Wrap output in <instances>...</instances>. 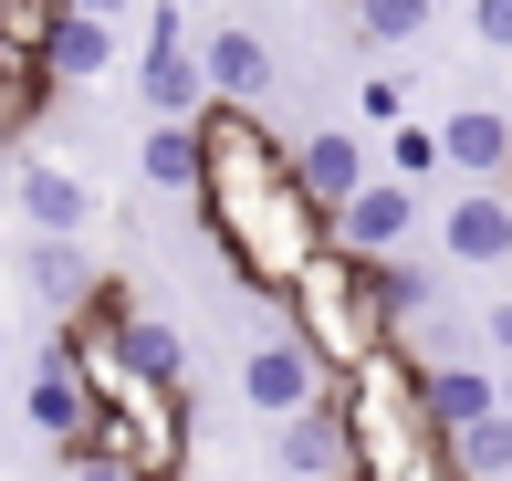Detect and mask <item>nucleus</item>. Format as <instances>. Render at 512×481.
I'll use <instances>...</instances> for the list:
<instances>
[{
    "mask_svg": "<svg viewBox=\"0 0 512 481\" xmlns=\"http://www.w3.org/2000/svg\"><path fill=\"white\" fill-rule=\"evenodd\" d=\"M189 126H199V189H189V210H199V231L220 241L230 283L272 304V293L324 251V210L304 199V178H293V136L262 126L251 105H199Z\"/></svg>",
    "mask_w": 512,
    "mask_h": 481,
    "instance_id": "1",
    "label": "nucleus"
},
{
    "mask_svg": "<svg viewBox=\"0 0 512 481\" xmlns=\"http://www.w3.org/2000/svg\"><path fill=\"white\" fill-rule=\"evenodd\" d=\"M335 408H345V481H439L450 471V440L418 408L408 346H377L356 377H335Z\"/></svg>",
    "mask_w": 512,
    "mask_h": 481,
    "instance_id": "2",
    "label": "nucleus"
},
{
    "mask_svg": "<svg viewBox=\"0 0 512 481\" xmlns=\"http://www.w3.org/2000/svg\"><path fill=\"white\" fill-rule=\"evenodd\" d=\"M272 314H283V335L324 366V377H356L377 346H398L387 314H377V262H356V251H335V241L272 293Z\"/></svg>",
    "mask_w": 512,
    "mask_h": 481,
    "instance_id": "3",
    "label": "nucleus"
},
{
    "mask_svg": "<svg viewBox=\"0 0 512 481\" xmlns=\"http://www.w3.org/2000/svg\"><path fill=\"white\" fill-rule=\"evenodd\" d=\"M324 387H335V377H324V366H314V356H304V346L283 335V314H272V335H262V346L241 356V408H251L262 429H272V419H293V408H314Z\"/></svg>",
    "mask_w": 512,
    "mask_h": 481,
    "instance_id": "4",
    "label": "nucleus"
},
{
    "mask_svg": "<svg viewBox=\"0 0 512 481\" xmlns=\"http://www.w3.org/2000/svg\"><path fill=\"white\" fill-rule=\"evenodd\" d=\"M136 95H147V116H199L209 105V84H199V42H189V21L157 0V21H147V53H136Z\"/></svg>",
    "mask_w": 512,
    "mask_h": 481,
    "instance_id": "5",
    "label": "nucleus"
},
{
    "mask_svg": "<svg viewBox=\"0 0 512 481\" xmlns=\"http://www.w3.org/2000/svg\"><path fill=\"white\" fill-rule=\"evenodd\" d=\"M21 408H32V429L63 450V461H84V440H95V387H84V366L63 346H42V366L21 377Z\"/></svg>",
    "mask_w": 512,
    "mask_h": 481,
    "instance_id": "6",
    "label": "nucleus"
},
{
    "mask_svg": "<svg viewBox=\"0 0 512 481\" xmlns=\"http://www.w3.org/2000/svg\"><path fill=\"white\" fill-rule=\"evenodd\" d=\"M199 84H209V105H251V116H262V105L283 95V63H272L262 32L220 21V32H199Z\"/></svg>",
    "mask_w": 512,
    "mask_h": 481,
    "instance_id": "7",
    "label": "nucleus"
},
{
    "mask_svg": "<svg viewBox=\"0 0 512 481\" xmlns=\"http://www.w3.org/2000/svg\"><path fill=\"white\" fill-rule=\"evenodd\" d=\"M408 231H418V189H408V178H366V189L345 199L335 220H324V241H335V251H356V262H387Z\"/></svg>",
    "mask_w": 512,
    "mask_h": 481,
    "instance_id": "8",
    "label": "nucleus"
},
{
    "mask_svg": "<svg viewBox=\"0 0 512 481\" xmlns=\"http://www.w3.org/2000/svg\"><path fill=\"white\" fill-rule=\"evenodd\" d=\"M439 251L460 272H512V189H460L439 210Z\"/></svg>",
    "mask_w": 512,
    "mask_h": 481,
    "instance_id": "9",
    "label": "nucleus"
},
{
    "mask_svg": "<svg viewBox=\"0 0 512 481\" xmlns=\"http://www.w3.org/2000/svg\"><path fill=\"white\" fill-rule=\"evenodd\" d=\"M11 210L32 220V241H84L95 189H84L74 168H53V157H21V168H11Z\"/></svg>",
    "mask_w": 512,
    "mask_h": 481,
    "instance_id": "10",
    "label": "nucleus"
},
{
    "mask_svg": "<svg viewBox=\"0 0 512 481\" xmlns=\"http://www.w3.org/2000/svg\"><path fill=\"white\" fill-rule=\"evenodd\" d=\"M272 471L283 481H345V408H335V387H324L314 408H293V419H272Z\"/></svg>",
    "mask_w": 512,
    "mask_h": 481,
    "instance_id": "11",
    "label": "nucleus"
},
{
    "mask_svg": "<svg viewBox=\"0 0 512 481\" xmlns=\"http://www.w3.org/2000/svg\"><path fill=\"white\" fill-rule=\"evenodd\" d=\"M293 178H304V199L335 220L345 199L366 189V147H356V126H304V136H293Z\"/></svg>",
    "mask_w": 512,
    "mask_h": 481,
    "instance_id": "12",
    "label": "nucleus"
},
{
    "mask_svg": "<svg viewBox=\"0 0 512 481\" xmlns=\"http://www.w3.org/2000/svg\"><path fill=\"white\" fill-rule=\"evenodd\" d=\"M439 168L471 178V189H502L512 178V116L502 105H460V116L439 126Z\"/></svg>",
    "mask_w": 512,
    "mask_h": 481,
    "instance_id": "13",
    "label": "nucleus"
},
{
    "mask_svg": "<svg viewBox=\"0 0 512 481\" xmlns=\"http://www.w3.org/2000/svg\"><path fill=\"white\" fill-rule=\"evenodd\" d=\"M42 74H53V95L105 84V74H115V21H74V11H53V32H42Z\"/></svg>",
    "mask_w": 512,
    "mask_h": 481,
    "instance_id": "14",
    "label": "nucleus"
},
{
    "mask_svg": "<svg viewBox=\"0 0 512 481\" xmlns=\"http://www.w3.org/2000/svg\"><path fill=\"white\" fill-rule=\"evenodd\" d=\"M418 408H429L439 440H450V429H471V419H492V408H502V377H492V366H471V356L418 366Z\"/></svg>",
    "mask_w": 512,
    "mask_h": 481,
    "instance_id": "15",
    "label": "nucleus"
},
{
    "mask_svg": "<svg viewBox=\"0 0 512 481\" xmlns=\"http://www.w3.org/2000/svg\"><path fill=\"white\" fill-rule=\"evenodd\" d=\"M115 366L147 377V387H189V346H178V325H168V314H147V304L115 325Z\"/></svg>",
    "mask_w": 512,
    "mask_h": 481,
    "instance_id": "16",
    "label": "nucleus"
},
{
    "mask_svg": "<svg viewBox=\"0 0 512 481\" xmlns=\"http://www.w3.org/2000/svg\"><path fill=\"white\" fill-rule=\"evenodd\" d=\"M136 178H147L157 199H189L199 189V126L189 116H147V136H136Z\"/></svg>",
    "mask_w": 512,
    "mask_h": 481,
    "instance_id": "17",
    "label": "nucleus"
},
{
    "mask_svg": "<svg viewBox=\"0 0 512 481\" xmlns=\"http://www.w3.org/2000/svg\"><path fill=\"white\" fill-rule=\"evenodd\" d=\"M21 283H32L53 314H74L84 293H95V251H84V241H32V251H21Z\"/></svg>",
    "mask_w": 512,
    "mask_h": 481,
    "instance_id": "18",
    "label": "nucleus"
},
{
    "mask_svg": "<svg viewBox=\"0 0 512 481\" xmlns=\"http://www.w3.org/2000/svg\"><path fill=\"white\" fill-rule=\"evenodd\" d=\"M429 21H439V0H345V42H356V53H398Z\"/></svg>",
    "mask_w": 512,
    "mask_h": 481,
    "instance_id": "19",
    "label": "nucleus"
},
{
    "mask_svg": "<svg viewBox=\"0 0 512 481\" xmlns=\"http://www.w3.org/2000/svg\"><path fill=\"white\" fill-rule=\"evenodd\" d=\"M450 471L460 481H512V419H502V408L471 419V429H450Z\"/></svg>",
    "mask_w": 512,
    "mask_h": 481,
    "instance_id": "20",
    "label": "nucleus"
},
{
    "mask_svg": "<svg viewBox=\"0 0 512 481\" xmlns=\"http://www.w3.org/2000/svg\"><path fill=\"white\" fill-rule=\"evenodd\" d=\"M429 304H439V283L408 262V251H387V262H377V314H387V335H398V325H418Z\"/></svg>",
    "mask_w": 512,
    "mask_h": 481,
    "instance_id": "21",
    "label": "nucleus"
},
{
    "mask_svg": "<svg viewBox=\"0 0 512 481\" xmlns=\"http://www.w3.org/2000/svg\"><path fill=\"white\" fill-rule=\"evenodd\" d=\"M387 178H408V189L439 178V126H398V136H387Z\"/></svg>",
    "mask_w": 512,
    "mask_h": 481,
    "instance_id": "22",
    "label": "nucleus"
},
{
    "mask_svg": "<svg viewBox=\"0 0 512 481\" xmlns=\"http://www.w3.org/2000/svg\"><path fill=\"white\" fill-rule=\"evenodd\" d=\"M356 116H366V126H398V116H408V84H398V74H366V84H356Z\"/></svg>",
    "mask_w": 512,
    "mask_h": 481,
    "instance_id": "23",
    "label": "nucleus"
},
{
    "mask_svg": "<svg viewBox=\"0 0 512 481\" xmlns=\"http://www.w3.org/2000/svg\"><path fill=\"white\" fill-rule=\"evenodd\" d=\"M471 32L492 42V53H512V0H471Z\"/></svg>",
    "mask_w": 512,
    "mask_h": 481,
    "instance_id": "24",
    "label": "nucleus"
},
{
    "mask_svg": "<svg viewBox=\"0 0 512 481\" xmlns=\"http://www.w3.org/2000/svg\"><path fill=\"white\" fill-rule=\"evenodd\" d=\"M481 346H492V366H512V293H492V314H481Z\"/></svg>",
    "mask_w": 512,
    "mask_h": 481,
    "instance_id": "25",
    "label": "nucleus"
},
{
    "mask_svg": "<svg viewBox=\"0 0 512 481\" xmlns=\"http://www.w3.org/2000/svg\"><path fill=\"white\" fill-rule=\"evenodd\" d=\"M53 11H74V21H115V32H126V11H136V0H53Z\"/></svg>",
    "mask_w": 512,
    "mask_h": 481,
    "instance_id": "26",
    "label": "nucleus"
},
{
    "mask_svg": "<svg viewBox=\"0 0 512 481\" xmlns=\"http://www.w3.org/2000/svg\"><path fill=\"white\" fill-rule=\"evenodd\" d=\"M74 481H136L126 461H95V450H84V461H74Z\"/></svg>",
    "mask_w": 512,
    "mask_h": 481,
    "instance_id": "27",
    "label": "nucleus"
},
{
    "mask_svg": "<svg viewBox=\"0 0 512 481\" xmlns=\"http://www.w3.org/2000/svg\"><path fill=\"white\" fill-rule=\"evenodd\" d=\"M492 377H502V419H512V366H492Z\"/></svg>",
    "mask_w": 512,
    "mask_h": 481,
    "instance_id": "28",
    "label": "nucleus"
},
{
    "mask_svg": "<svg viewBox=\"0 0 512 481\" xmlns=\"http://www.w3.org/2000/svg\"><path fill=\"white\" fill-rule=\"evenodd\" d=\"M168 11H178V21H189V11H209V0H168Z\"/></svg>",
    "mask_w": 512,
    "mask_h": 481,
    "instance_id": "29",
    "label": "nucleus"
},
{
    "mask_svg": "<svg viewBox=\"0 0 512 481\" xmlns=\"http://www.w3.org/2000/svg\"><path fill=\"white\" fill-rule=\"evenodd\" d=\"M272 11H293V0H272Z\"/></svg>",
    "mask_w": 512,
    "mask_h": 481,
    "instance_id": "30",
    "label": "nucleus"
},
{
    "mask_svg": "<svg viewBox=\"0 0 512 481\" xmlns=\"http://www.w3.org/2000/svg\"><path fill=\"white\" fill-rule=\"evenodd\" d=\"M439 481H460V471H439Z\"/></svg>",
    "mask_w": 512,
    "mask_h": 481,
    "instance_id": "31",
    "label": "nucleus"
}]
</instances>
